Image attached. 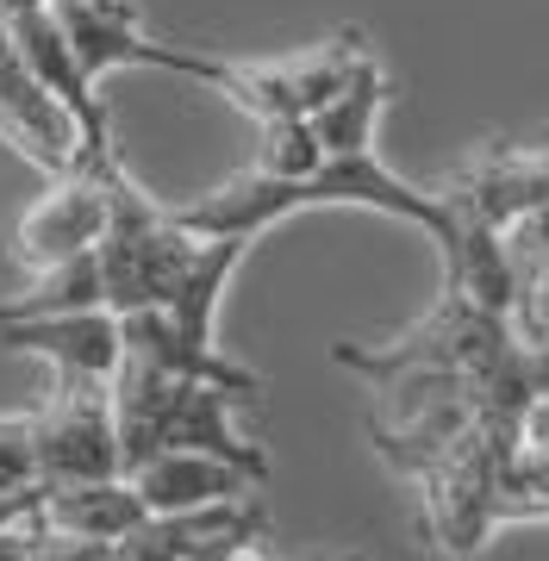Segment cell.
<instances>
[{
  "label": "cell",
  "mask_w": 549,
  "mask_h": 561,
  "mask_svg": "<svg viewBox=\"0 0 549 561\" xmlns=\"http://www.w3.org/2000/svg\"><path fill=\"white\" fill-rule=\"evenodd\" d=\"M368 62V38L363 32H338L325 38L319 50H300V57H275V62H238V57H219V88L231 106H244L256 125L268 119H312L319 106L344 88L356 69Z\"/></svg>",
  "instance_id": "obj_4"
},
{
  "label": "cell",
  "mask_w": 549,
  "mask_h": 561,
  "mask_svg": "<svg viewBox=\"0 0 549 561\" xmlns=\"http://www.w3.org/2000/svg\"><path fill=\"white\" fill-rule=\"evenodd\" d=\"M88 306H106L101 250L69 256L57 268H38L13 300H0V319H44V312H88Z\"/></svg>",
  "instance_id": "obj_12"
},
{
  "label": "cell",
  "mask_w": 549,
  "mask_h": 561,
  "mask_svg": "<svg viewBox=\"0 0 549 561\" xmlns=\"http://www.w3.org/2000/svg\"><path fill=\"white\" fill-rule=\"evenodd\" d=\"M82 7H125V0H82Z\"/></svg>",
  "instance_id": "obj_19"
},
{
  "label": "cell",
  "mask_w": 549,
  "mask_h": 561,
  "mask_svg": "<svg viewBox=\"0 0 549 561\" xmlns=\"http://www.w3.org/2000/svg\"><path fill=\"white\" fill-rule=\"evenodd\" d=\"M387 106V69L375 57L356 69V76L331 94L319 113H312V131L325 144V157H356V150H375V125H381Z\"/></svg>",
  "instance_id": "obj_11"
},
{
  "label": "cell",
  "mask_w": 549,
  "mask_h": 561,
  "mask_svg": "<svg viewBox=\"0 0 549 561\" xmlns=\"http://www.w3.org/2000/svg\"><path fill=\"white\" fill-rule=\"evenodd\" d=\"M206 238L187 231L169 206L144 194L125 157L106 162V238H101V280L113 312H144V306H169V294L187 280L201 262Z\"/></svg>",
  "instance_id": "obj_3"
},
{
  "label": "cell",
  "mask_w": 549,
  "mask_h": 561,
  "mask_svg": "<svg viewBox=\"0 0 549 561\" xmlns=\"http://www.w3.org/2000/svg\"><path fill=\"white\" fill-rule=\"evenodd\" d=\"M38 481V456H32V412L0 419V486H32Z\"/></svg>",
  "instance_id": "obj_16"
},
{
  "label": "cell",
  "mask_w": 549,
  "mask_h": 561,
  "mask_svg": "<svg viewBox=\"0 0 549 561\" xmlns=\"http://www.w3.org/2000/svg\"><path fill=\"white\" fill-rule=\"evenodd\" d=\"M325 162V144H319V131H312V119H268L263 125V144H256V162L250 169H263V175H312Z\"/></svg>",
  "instance_id": "obj_14"
},
{
  "label": "cell",
  "mask_w": 549,
  "mask_h": 561,
  "mask_svg": "<svg viewBox=\"0 0 549 561\" xmlns=\"http://www.w3.org/2000/svg\"><path fill=\"white\" fill-rule=\"evenodd\" d=\"M0 343L20 350V356H44L57 375H88V381H119V362H125V331L113 306L0 319Z\"/></svg>",
  "instance_id": "obj_8"
},
{
  "label": "cell",
  "mask_w": 549,
  "mask_h": 561,
  "mask_svg": "<svg viewBox=\"0 0 549 561\" xmlns=\"http://www.w3.org/2000/svg\"><path fill=\"white\" fill-rule=\"evenodd\" d=\"M512 331L530 350H549V250L512 275Z\"/></svg>",
  "instance_id": "obj_15"
},
{
  "label": "cell",
  "mask_w": 549,
  "mask_h": 561,
  "mask_svg": "<svg viewBox=\"0 0 549 561\" xmlns=\"http://www.w3.org/2000/svg\"><path fill=\"white\" fill-rule=\"evenodd\" d=\"M319 206H368V213H387V219H407L419 231L437 238V250L449 243V206L425 187H412L387 169L375 150H356V157H325L312 175H263V169H244V175L219 181L213 194L187 206H169L187 231H201V238H244L256 243L268 225L294 219V213H319Z\"/></svg>",
  "instance_id": "obj_1"
},
{
  "label": "cell",
  "mask_w": 549,
  "mask_h": 561,
  "mask_svg": "<svg viewBox=\"0 0 549 561\" xmlns=\"http://www.w3.org/2000/svg\"><path fill=\"white\" fill-rule=\"evenodd\" d=\"M113 157H119V150H113ZM106 162L50 175V194H38V201L25 206L20 231H13V262H20V268L38 275V268H57V262H69V256L101 250V238H106Z\"/></svg>",
  "instance_id": "obj_6"
},
{
  "label": "cell",
  "mask_w": 549,
  "mask_h": 561,
  "mask_svg": "<svg viewBox=\"0 0 549 561\" xmlns=\"http://www.w3.org/2000/svg\"><path fill=\"white\" fill-rule=\"evenodd\" d=\"M44 518V481L32 486H0V530H20V524Z\"/></svg>",
  "instance_id": "obj_17"
},
{
  "label": "cell",
  "mask_w": 549,
  "mask_h": 561,
  "mask_svg": "<svg viewBox=\"0 0 549 561\" xmlns=\"http://www.w3.org/2000/svg\"><path fill=\"white\" fill-rule=\"evenodd\" d=\"M0 144H13L44 175H69L76 157H82V131L69 119V106L32 76V62L20 57L7 20H0Z\"/></svg>",
  "instance_id": "obj_7"
},
{
  "label": "cell",
  "mask_w": 549,
  "mask_h": 561,
  "mask_svg": "<svg viewBox=\"0 0 549 561\" xmlns=\"http://www.w3.org/2000/svg\"><path fill=\"white\" fill-rule=\"evenodd\" d=\"M32 456H38V481L44 486L125 474L119 424H113V381L57 375L50 400L32 412Z\"/></svg>",
  "instance_id": "obj_5"
},
{
  "label": "cell",
  "mask_w": 549,
  "mask_h": 561,
  "mask_svg": "<svg viewBox=\"0 0 549 561\" xmlns=\"http://www.w3.org/2000/svg\"><path fill=\"white\" fill-rule=\"evenodd\" d=\"M25 7H44V0H0V20H7V13H25Z\"/></svg>",
  "instance_id": "obj_18"
},
{
  "label": "cell",
  "mask_w": 549,
  "mask_h": 561,
  "mask_svg": "<svg viewBox=\"0 0 549 561\" xmlns=\"http://www.w3.org/2000/svg\"><path fill=\"white\" fill-rule=\"evenodd\" d=\"M350 561H363V556H350Z\"/></svg>",
  "instance_id": "obj_20"
},
{
  "label": "cell",
  "mask_w": 549,
  "mask_h": 561,
  "mask_svg": "<svg viewBox=\"0 0 549 561\" xmlns=\"http://www.w3.org/2000/svg\"><path fill=\"white\" fill-rule=\"evenodd\" d=\"M150 518L138 500V486L125 474L106 481H69V486H44V530L57 537H82V542H119Z\"/></svg>",
  "instance_id": "obj_10"
},
{
  "label": "cell",
  "mask_w": 549,
  "mask_h": 561,
  "mask_svg": "<svg viewBox=\"0 0 549 561\" xmlns=\"http://www.w3.org/2000/svg\"><path fill=\"white\" fill-rule=\"evenodd\" d=\"M231 405H238L231 387L125 356L119 381H113V424H119L125 474L150 456H169V449H201V456H219V461H231V468H244L250 481L263 486L268 456L238 431Z\"/></svg>",
  "instance_id": "obj_2"
},
{
  "label": "cell",
  "mask_w": 549,
  "mask_h": 561,
  "mask_svg": "<svg viewBox=\"0 0 549 561\" xmlns=\"http://www.w3.org/2000/svg\"><path fill=\"white\" fill-rule=\"evenodd\" d=\"M125 481L138 486V500L150 518H182V512H206V505H238L256 493L244 468H231L219 456H201V449H169V456L138 461Z\"/></svg>",
  "instance_id": "obj_9"
},
{
  "label": "cell",
  "mask_w": 549,
  "mask_h": 561,
  "mask_svg": "<svg viewBox=\"0 0 549 561\" xmlns=\"http://www.w3.org/2000/svg\"><path fill=\"white\" fill-rule=\"evenodd\" d=\"M500 524H530V518H549V443H530L512 456L506 481H500V505H493Z\"/></svg>",
  "instance_id": "obj_13"
}]
</instances>
